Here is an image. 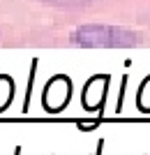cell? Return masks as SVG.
I'll use <instances>...</instances> for the list:
<instances>
[{"label":"cell","mask_w":150,"mask_h":155,"mask_svg":"<svg viewBox=\"0 0 150 155\" xmlns=\"http://www.w3.org/2000/svg\"><path fill=\"white\" fill-rule=\"evenodd\" d=\"M78 46H134L139 42L136 32L127 30V28H116V26H78L69 37Z\"/></svg>","instance_id":"cell-1"},{"label":"cell","mask_w":150,"mask_h":155,"mask_svg":"<svg viewBox=\"0 0 150 155\" xmlns=\"http://www.w3.org/2000/svg\"><path fill=\"white\" fill-rule=\"evenodd\" d=\"M69 91H72V86H69L67 77H53L44 91V107L49 111L62 109L67 104V100H69Z\"/></svg>","instance_id":"cell-2"},{"label":"cell","mask_w":150,"mask_h":155,"mask_svg":"<svg viewBox=\"0 0 150 155\" xmlns=\"http://www.w3.org/2000/svg\"><path fill=\"white\" fill-rule=\"evenodd\" d=\"M44 2H53V5H81V2H90V0H44Z\"/></svg>","instance_id":"cell-3"}]
</instances>
